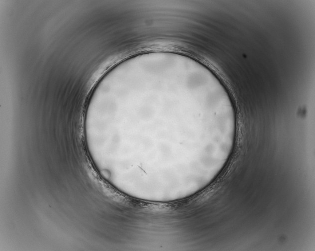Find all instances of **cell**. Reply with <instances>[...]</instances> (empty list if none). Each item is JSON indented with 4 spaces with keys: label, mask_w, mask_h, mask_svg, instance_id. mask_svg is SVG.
I'll return each instance as SVG.
<instances>
[{
    "label": "cell",
    "mask_w": 315,
    "mask_h": 251,
    "mask_svg": "<svg viewBox=\"0 0 315 251\" xmlns=\"http://www.w3.org/2000/svg\"><path fill=\"white\" fill-rule=\"evenodd\" d=\"M125 93L127 165L137 180L170 183L205 177L236 130L222 96L203 82L152 77Z\"/></svg>",
    "instance_id": "1"
}]
</instances>
